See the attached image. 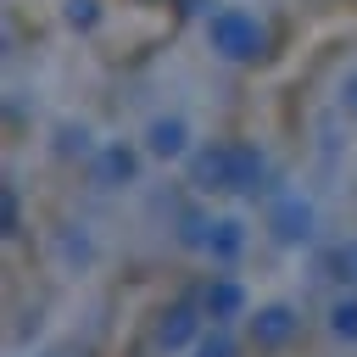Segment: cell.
<instances>
[{
  "instance_id": "1",
  "label": "cell",
  "mask_w": 357,
  "mask_h": 357,
  "mask_svg": "<svg viewBox=\"0 0 357 357\" xmlns=\"http://www.w3.org/2000/svg\"><path fill=\"white\" fill-rule=\"evenodd\" d=\"M290 329H296V324H290V307H268V312H257V324H251L257 346H279Z\"/></svg>"
},
{
  "instance_id": "2",
  "label": "cell",
  "mask_w": 357,
  "mask_h": 357,
  "mask_svg": "<svg viewBox=\"0 0 357 357\" xmlns=\"http://www.w3.org/2000/svg\"><path fill=\"white\" fill-rule=\"evenodd\" d=\"M335 329L357 340V307H335Z\"/></svg>"
}]
</instances>
